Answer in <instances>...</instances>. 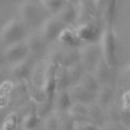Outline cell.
<instances>
[{
  "mask_svg": "<svg viewBox=\"0 0 130 130\" xmlns=\"http://www.w3.org/2000/svg\"><path fill=\"white\" fill-rule=\"evenodd\" d=\"M99 46L102 50V59L111 69L117 65V39L112 24H104L102 37L99 40Z\"/></svg>",
  "mask_w": 130,
  "mask_h": 130,
  "instance_id": "cell-1",
  "label": "cell"
},
{
  "mask_svg": "<svg viewBox=\"0 0 130 130\" xmlns=\"http://www.w3.org/2000/svg\"><path fill=\"white\" fill-rule=\"evenodd\" d=\"M20 14L21 22L24 24L25 27L42 26V24L47 20V13L39 2H24L20 7Z\"/></svg>",
  "mask_w": 130,
  "mask_h": 130,
  "instance_id": "cell-2",
  "label": "cell"
},
{
  "mask_svg": "<svg viewBox=\"0 0 130 130\" xmlns=\"http://www.w3.org/2000/svg\"><path fill=\"white\" fill-rule=\"evenodd\" d=\"M103 27H104V24L102 22V20L94 18L89 21V22L75 25L74 30L77 32L82 44L83 43L85 44H92V43H99Z\"/></svg>",
  "mask_w": 130,
  "mask_h": 130,
  "instance_id": "cell-3",
  "label": "cell"
},
{
  "mask_svg": "<svg viewBox=\"0 0 130 130\" xmlns=\"http://www.w3.org/2000/svg\"><path fill=\"white\" fill-rule=\"evenodd\" d=\"M26 27L20 20L12 18L7 21L0 30V42L7 47L25 39Z\"/></svg>",
  "mask_w": 130,
  "mask_h": 130,
  "instance_id": "cell-4",
  "label": "cell"
},
{
  "mask_svg": "<svg viewBox=\"0 0 130 130\" xmlns=\"http://www.w3.org/2000/svg\"><path fill=\"white\" fill-rule=\"evenodd\" d=\"M102 59V50L99 43L82 44L78 48V62L86 73H92L96 64Z\"/></svg>",
  "mask_w": 130,
  "mask_h": 130,
  "instance_id": "cell-5",
  "label": "cell"
},
{
  "mask_svg": "<svg viewBox=\"0 0 130 130\" xmlns=\"http://www.w3.org/2000/svg\"><path fill=\"white\" fill-rule=\"evenodd\" d=\"M65 26L56 17H50L42 24L39 34H40V37L43 38V40H44L46 43H51V42L57 40V37H59V34L61 32V30Z\"/></svg>",
  "mask_w": 130,
  "mask_h": 130,
  "instance_id": "cell-6",
  "label": "cell"
},
{
  "mask_svg": "<svg viewBox=\"0 0 130 130\" xmlns=\"http://www.w3.org/2000/svg\"><path fill=\"white\" fill-rule=\"evenodd\" d=\"M3 56H4V60L9 64H16L21 60H24L25 57L29 56V50L25 44L24 40L21 42H17L14 44H10V46H7L4 52H3Z\"/></svg>",
  "mask_w": 130,
  "mask_h": 130,
  "instance_id": "cell-7",
  "label": "cell"
},
{
  "mask_svg": "<svg viewBox=\"0 0 130 130\" xmlns=\"http://www.w3.org/2000/svg\"><path fill=\"white\" fill-rule=\"evenodd\" d=\"M55 17L65 27H73V25L75 26V20H77V5H75V3L65 2V4Z\"/></svg>",
  "mask_w": 130,
  "mask_h": 130,
  "instance_id": "cell-8",
  "label": "cell"
},
{
  "mask_svg": "<svg viewBox=\"0 0 130 130\" xmlns=\"http://www.w3.org/2000/svg\"><path fill=\"white\" fill-rule=\"evenodd\" d=\"M77 5V20H75V25L85 24L89 21L98 18L95 13V7L94 2H89V0H79L75 3Z\"/></svg>",
  "mask_w": 130,
  "mask_h": 130,
  "instance_id": "cell-9",
  "label": "cell"
},
{
  "mask_svg": "<svg viewBox=\"0 0 130 130\" xmlns=\"http://www.w3.org/2000/svg\"><path fill=\"white\" fill-rule=\"evenodd\" d=\"M34 64H35V59L29 55L24 60L13 64L12 69H10V73H12V75L16 79H26L30 77L31 70L34 68Z\"/></svg>",
  "mask_w": 130,
  "mask_h": 130,
  "instance_id": "cell-10",
  "label": "cell"
},
{
  "mask_svg": "<svg viewBox=\"0 0 130 130\" xmlns=\"http://www.w3.org/2000/svg\"><path fill=\"white\" fill-rule=\"evenodd\" d=\"M68 94L73 103H81V104H86V105L95 103V99H96V94L85 90L79 85L70 86L68 89Z\"/></svg>",
  "mask_w": 130,
  "mask_h": 130,
  "instance_id": "cell-11",
  "label": "cell"
},
{
  "mask_svg": "<svg viewBox=\"0 0 130 130\" xmlns=\"http://www.w3.org/2000/svg\"><path fill=\"white\" fill-rule=\"evenodd\" d=\"M57 42L61 46H64L65 48H77L78 50L82 46L77 32L74 30V26L73 27H64L57 37Z\"/></svg>",
  "mask_w": 130,
  "mask_h": 130,
  "instance_id": "cell-12",
  "label": "cell"
},
{
  "mask_svg": "<svg viewBox=\"0 0 130 130\" xmlns=\"http://www.w3.org/2000/svg\"><path fill=\"white\" fill-rule=\"evenodd\" d=\"M25 44L29 50V55L34 57L35 55H40V53H43V51H44L46 48V44L47 43L43 40V38L40 37L39 32H32V34L27 35L25 39Z\"/></svg>",
  "mask_w": 130,
  "mask_h": 130,
  "instance_id": "cell-13",
  "label": "cell"
},
{
  "mask_svg": "<svg viewBox=\"0 0 130 130\" xmlns=\"http://www.w3.org/2000/svg\"><path fill=\"white\" fill-rule=\"evenodd\" d=\"M113 95H115V85L112 82L100 85L99 86V90H98V92H96L95 103L104 109V108L112 102Z\"/></svg>",
  "mask_w": 130,
  "mask_h": 130,
  "instance_id": "cell-14",
  "label": "cell"
},
{
  "mask_svg": "<svg viewBox=\"0 0 130 130\" xmlns=\"http://www.w3.org/2000/svg\"><path fill=\"white\" fill-rule=\"evenodd\" d=\"M72 104H73V102L68 94V90L55 91L53 100H52L53 112H68V109L70 108Z\"/></svg>",
  "mask_w": 130,
  "mask_h": 130,
  "instance_id": "cell-15",
  "label": "cell"
},
{
  "mask_svg": "<svg viewBox=\"0 0 130 130\" xmlns=\"http://www.w3.org/2000/svg\"><path fill=\"white\" fill-rule=\"evenodd\" d=\"M92 75L98 81L99 86L104 85V83H109L111 82V77H112V69L104 62L103 59H100L99 62L96 64L94 72H92Z\"/></svg>",
  "mask_w": 130,
  "mask_h": 130,
  "instance_id": "cell-16",
  "label": "cell"
},
{
  "mask_svg": "<svg viewBox=\"0 0 130 130\" xmlns=\"http://www.w3.org/2000/svg\"><path fill=\"white\" fill-rule=\"evenodd\" d=\"M87 121L94 124L98 127H102L105 122V116H104V109L99 107L96 103L89 104L87 107Z\"/></svg>",
  "mask_w": 130,
  "mask_h": 130,
  "instance_id": "cell-17",
  "label": "cell"
},
{
  "mask_svg": "<svg viewBox=\"0 0 130 130\" xmlns=\"http://www.w3.org/2000/svg\"><path fill=\"white\" fill-rule=\"evenodd\" d=\"M87 107L86 104L73 103L68 109V115L74 122L77 121H87Z\"/></svg>",
  "mask_w": 130,
  "mask_h": 130,
  "instance_id": "cell-18",
  "label": "cell"
},
{
  "mask_svg": "<svg viewBox=\"0 0 130 130\" xmlns=\"http://www.w3.org/2000/svg\"><path fill=\"white\" fill-rule=\"evenodd\" d=\"M70 87V83L68 79V74H67V68L61 67L59 64L56 74H55V91L59 90H68Z\"/></svg>",
  "mask_w": 130,
  "mask_h": 130,
  "instance_id": "cell-19",
  "label": "cell"
},
{
  "mask_svg": "<svg viewBox=\"0 0 130 130\" xmlns=\"http://www.w3.org/2000/svg\"><path fill=\"white\" fill-rule=\"evenodd\" d=\"M77 85H79L81 87H83L85 90H87L90 92H94V94H96L98 90H99V83H98V81L95 79L92 73H86L85 72L81 75V78H79Z\"/></svg>",
  "mask_w": 130,
  "mask_h": 130,
  "instance_id": "cell-20",
  "label": "cell"
},
{
  "mask_svg": "<svg viewBox=\"0 0 130 130\" xmlns=\"http://www.w3.org/2000/svg\"><path fill=\"white\" fill-rule=\"evenodd\" d=\"M75 62H78V50L77 48H67L60 55L59 64L64 68H68Z\"/></svg>",
  "mask_w": 130,
  "mask_h": 130,
  "instance_id": "cell-21",
  "label": "cell"
},
{
  "mask_svg": "<svg viewBox=\"0 0 130 130\" xmlns=\"http://www.w3.org/2000/svg\"><path fill=\"white\" fill-rule=\"evenodd\" d=\"M40 5L43 7V9L46 10L47 14H51L52 17H55L59 10L62 8V5L65 4L64 0H40Z\"/></svg>",
  "mask_w": 130,
  "mask_h": 130,
  "instance_id": "cell-22",
  "label": "cell"
},
{
  "mask_svg": "<svg viewBox=\"0 0 130 130\" xmlns=\"http://www.w3.org/2000/svg\"><path fill=\"white\" fill-rule=\"evenodd\" d=\"M116 10H117V2L116 0H108L102 14L103 24H113V20L116 17Z\"/></svg>",
  "mask_w": 130,
  "mask_h": 130,
  "instance_id": "cell-23",
  "label": "cell"
},
{
  "mask_svg": "<svg viewBox=\"0 0 130 130\" xmlns=\"http://www.w3.org/2000/svg\"><path fill=\"white\" fill-rule=\"evenodd\" d=\"M83 73H85V70L81 67L79 62H75V64L70 65V67H68L67 68V74H68V79H69L70 86L77 85L78 81H79V78H81V75Z\"/></svg>",
  "mask_w": 130,
  "mask_h": 130,
  "instance_id": "cell-24",
  "label": "cell"
},
{
  "mask_svg": "<svg viewBox=\"0 0 130 130\" xmlns=\"http://www.w3.org/2000/svg\"><path fill=\"white\" fill-rule=\"evenodd\" d=\"M21 125V118L16 112H9L3 124L0 125V130H17Z\"/></svg>",
  "mask_w": 130,
  "mask_h": 130,
  "instance_id": "cell-25",
  "label": "cell"
},
{
  "mask_svg": "<svg viewBox=\"0 0 130 130\" xmlns=\"http://www.w3.org/2000/svg\"><path fill=\"white\" fill-rule=\"evenodd\" d=\"M39 121H40V118L37 116L35 111H30L21 118V125H22L25 130H32L38 126Z\"/></svg>",
  "mask_w": 130,
  "mask_h": 130,
  "instance_id": "cell-26",
  "label": "cell"
},
{
  "mask_svg": "<svg viewBox=\"0 0 130 130\" xmlns=\"http://www.w3.org/2000/svg\"><path fill=\"white\" fill-rule=\"evenodd\" d=\"M57 118V126L59 130H73L74 121L69 117L68 112H55Z\"/></svg>",
  "mask_w": 130,
  "mask_h": 130,
  "instance_id": "cell-27",
  "label": "cell"
},
{
  "mask_svg": "<svg viewBox=\"0 0 130 130\" xmlns=\"http://www.w3.org/2000/svg\"><path fill=\"white\" fill-rule=\"evenodd\" d=\"M44 127L46 130H59L57 126V118H56V113L55 112H51L48 116H46L44 118Z\"/></svg>",
  "mask_w": 130,
  "mask_h": 130,
  "instance_id": "cell-28",
  "label": "cell"
},
{
  "mask_svg": "<svg viewBox=\"0 0 130 130\" xmlns=\"http://www.w3.org/2000/svg\"><path fill=\"white\" fill-rule=\"evenodd\" d=\"M73 130H100V127L95 126L89 121H77L73 125Z\"/></svg>",
  "mask_w": 130,
  "mask_h": 130,
  "instance_id": "cell-29",
  "label": "cell"
},
{
  "mask_svg": "<svg viewBox=\"0 0 130 130\" xmlns=\"http://www.w3.org/2000/svg\"><path fill=\"white\" fill-rule=\"evenodd\" d=\"M14 89V83L12 81L5 79L2 85H0V95H9Z\"/></svg>",
  "mask_w": 130,
  "mask_h": 130,
  "instance_id": "cell-30",
  "label": "cell"
},
{
  "mask_svg": "<svg viewBox=\"0 0 130 130\" xmlns=\"http://www.w3.org/2000/svg\"><path fill=\"white\" fill-rule=\"evenodd\" d=\"M100 130H127V129L120 122H104Z\"/></svg>",
  "mask_w": 130,
  "mask_h": 130,
  "instance_id": "cell-31",
  "label": "cell"
},
{
  "mask_svg": "<svg viewBox=\"0 0 130 130\" xmlns=\"http://www.w3.org/2000/svg\"><path fill=\"white\" fill-rule=\"evenodd\" d=\"M9 103H10L9 95H0V109H7Z\"/></svg>",
  "mask_w": 130,
  "mask_h": 130,
  "instance_id": "cell-32",
  "label": "cell"
},
{
  "mask_svg": "<svg viewBox=\"0 0 130 130\" xmlns=\"http://www.w3.org/2000/svg\"><path fill=\"white\" fill-rule=\"evenodd\" d=\"M8 113H9V112H8L7 109H0V125L3 124V121L5 120V117H7Z\"/></svg>",
  "mask_w": 130,
  "mask_h": 130,
  "instance_id": "cell-33",
  "label": "cell"
},
{
  "mask_svg": "<svg viewBox=\"0 0 130 130\" xmlns=\"http://www.w3.org/2000/svg\"><path fill=\"white\" fill-rule=\"evenodd\" d=\"M4 81H5V75H4L3 72H0V85H2Z\"/></svg>",
  "mask_w": 130,
  "mask_h": 130,
  "instance_id": "cell-34",
  "label": "cell"
},
{
  "mask_svg": "<svg viewBox=\"0 0 130 130\" xmlns=\"http://www.w3.org/2000/svg\"><path fill=\"white\" fill-rule=\"evenodd\" d=\"M125 73H126L127 75H130V64H129V65H127V67L125 68Z\"/></svg>",
  "mask_w": 130,
  "mask_h": 130,
  "instance_id": "cell-35",
  "label": "cell"
},
{
  "mask_svg": "<svg viewBox=\"0 0 130 130\" xmlns=\"http://www.w3.org/2000/svg\"><path fill=\"white\" fill-rule=\"evenodd\" d=\"M127 130H130V127H129V129H127Z\"/></svg>",
  "mask_w": 130,
  "mask_h": 130,
  "instance_id": "cell-36",
  "label": "cell"
}]
</instances>
